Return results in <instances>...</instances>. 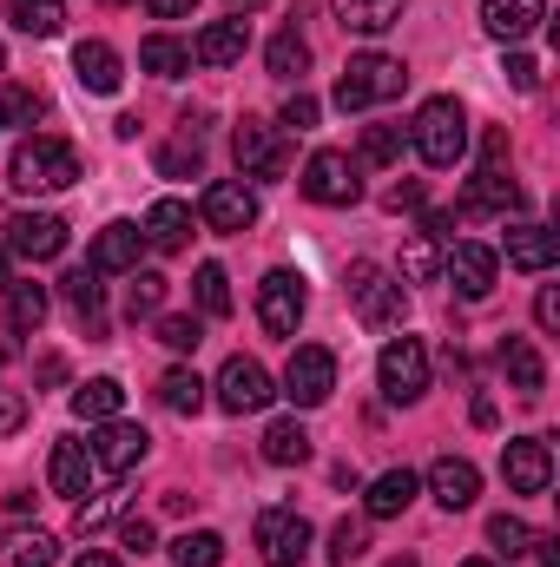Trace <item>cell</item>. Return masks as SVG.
<instances>
[{
    "instance_id": "6da1fadb",
    "label": "cell",
    "mask_w": 560,
    "mask_h": 567,
    "mask_svg": "<svg viewBox=\"0 0 560 567\" xmlns=\"http://www.w3.org/2000/svg\"><path fill=\"white\" fill-rule=\"evenodd\" d=\"M80 178V145L53 140V133H33V140L13 145V165H7V185L40 198V192H66Z\"/></svg>"
},
{
    "instance_id": "7a4b0ae2",
    "label": "cell",
    "mask_w": 560,
    "mask_h": 567,
    "mask_svg": "<svg viewBox=\"0 0 560 567\" xmlns=\"http://www.w3.org/2000/svg\"><path fill=\"white\" fill-rule=\"evenodd\" d=\"M409 145L422 152V165H462L468 158V106L455 100V93H435V100H422L416 126H409Z\"/></svg>"
},
{
    "instance_id": "3957f363",
    "label": "cell",
    "mask_w": 560,
    "mask_h": 567,
    "mask_svg": "<svg viewBox=\"0 0 560 567\" xmlns=\"http://www.w3.org/2000/svg\"><path fill=\"white\" fill-rule=\"evenodd\" d=\"M350 303H356V317H363V330H403V317H409V290L396 271H383V265H370V258H356L350 265Z\"/></svg>"
},
{
    "instance_id": "277c9868",
    "label": "cell",
    "mask_w": 560,
    "mask_h": 567,
    "mask_svg": "<svg viewBox=\"0 0 560 567\" xmlns=\"http://www.w3.org/2000/svg\"><path fill=\"white\" fill-rule=\"evenodd\" d=\"M403 93H409V66L390 60V53H356L343 66V80H336V106L343 113H370V106L403 100Z\"/></svg>"
},
{
    "instance_id": "5b68a950",
    "label": "cell",
    "mask_w": 560,
    "mask_h": 567,
    "mask_svg": "<svg viewBox=\"0 0 560 567\" xmlns=\"http://www.w3.org/2000/svg\"><path fill=\"white\" fill-rule=\"evenodd\" d=\"M376 383H383L390 403H422V390H428V350H422V337H390L383 343Z\"/></svg>"
},
{
    "instance_id": "8992f818",
    "label": "cell",
    "mask_w": 560,
    "mask_h": 567,
    "mask_svg": "<svg viewBox=\"0 0 560 567\" xmlns=\"http://www.w3.org/2000/svg\"><path fill=\"white\" fill-rule=\"evenodd\" d=\"M303 198L310 205H330V212H343V205H356L363 198V178H356V158L350 152H310V165H303Z\"/></svg>"
},
{
    "instance_id": "52a82bcc",
    "label": "cell",
    "mask_w": 560,
    "mask_h": 567,
    "mask_svg": "<svg viewBox=\"0 0 560 567\" xmlns=\"http://www.w3.org/2000/svg\"><path fill=\"white\" fill-rule=\"evenodd\" d=\"M198 218H205V231L238 238V231H251V225H258V192H251L245 178H211V185H205V198H198Z\"/></svg>"
},
{
    "instance_id": "ba28073f",
    "label": "cell",
    "mask_w": 560,
    "mask_h": 567,
    "mask_svg": "<svg viewBox=\"0 0 560 567\" xmlns=\"http://www.w3.org/2000/svg\"><path fill=\"white\" fill-rule=\"evenodd\" d=\"M330 390H336V357L323 343H297L283 363V396L297 410H317V403H330Z\"/></svg>"
},
{
    "instance_id": "9c48e42d",
    "label": "cell",
    "mask_w": 560,
    "mask_h": 567,
    "mask_svg": "<svg viewBox=\"0 0 560 567\" xmlns=\"http://www.w3.org/2000/svg\"><path fill=\"white\" fill-rule=\"evenodd\" d=\"M211 390H218V410H225V416H258V410L278 396V383H271V370H265L258 357H231Z\"/></svg>"
},
{
    "instance_id": "30bf717a",
    "label": "cell",
    "mask_w": 560,
    "mask_h": 567,
    "mask_svg": "<svg viewBox=\"0 0 560 567\" xmlns=\"http://www.w3.org/2000/svg\"><path fill=\"white\" fill-rule=\"evenodd\" d=\"M303 310H310L303 278L297 271H265V284H258V323H265V337H297Z\"/></svg>"
},
{
    "instance_id": "8fae6325",
    "label": "cell",
    "mask_w": 560,
    "mask_h": 567,
    "mask_svg": "<svg viewBox=\"0 0 560 567\" xmlns=\"http://www.w3.org/2000/svg\"><path fill=\"white\" fill-rule=\"evenodd\" d=\"M0 245H7L13 258H27V265H46V258L66 251V218H53V212H13Z\"/></svg>"
},
{
    "instance_id": "7c38bea8",
    "label": "cell",
    "mask_w": 560,
    "mask_h": 567,
    "mask_svg": "<svg viewBox=\"0 0 560 567\" xmlns=\"http://www.w3.org/2000/svg\"><path fill=\"white\" fill-rule=\"evenodd\" d=\"M258 555H265V567H303V555H310V522L297 508H265L258 515Z\"/></svg>"
},
{
    "instance_id": "4fadbf2b",
    "label": "cell",
    "mask_w": 560,
    "mask_h": 567,
    "mask_svg": "<svg viewBox=\"0 0 560 567\" xmlns=\"http://www.w3.org/2000/svg\"><path fill=\"white\" fill-rule=\"evenodd\" d=\"M501 475H508L515 495H541V488L554 482V449H548V435H515V442L501 449Z\"/></svg>"
},
{
    "instance_id": "5bb4252c",
    "label": "cell",
    "mask_w": 560,
    "mask_h": 567,
    "mask_svg": "<svg viewBox=\"0 0 560 567\" xmlns=\"http://www.w3.org/2000/svg\"><path fill=\"white\" fill-rule=\"evenodd\" d=\"M86 449H93V468H100V475H126V468L145 462L152 435H145L139 423H126V416H113V423H100V435H93Z\"/></svg>"
},
{
    "instance_id": "9a60e30c",
    "label": "cell",
    "mask_w": 560,
    "mask_h": 567,
    "mask_svg": "<svg viewBox=\"0 0 560 567\" xmlns=\"http://www.w3.org/2000/svg\"><path fill=\"white\" fill-rule=\"evenodd\" d=\"M231 152H238V165H245V178H283V140L271 120H238V133H231Z\"/></svg>"
},
{
    "instance_id": "2e32d148",
    "label": "cell",
    "mask_w": 560,
    "mask_h": 567,
    "mask_svg": "<svg viewBox=\"0 0 560 567\" xmlns=\"http://www.w3.org/2000/svg\"><path fill=\"white\" fill-rule=\"evenodd\" d=\"M46 482H53V495H73V502H86V495H93V482H100V468H93V449H86L80 435H60V442H53V455H46Z\"/></svg>"
},
{
    "instance_id": "e0dca14e",
    "label": "cell",
    "mask_w": 560,
    "mask_h": 567,
    "mask_svg": "<svg viewBox=\"0 0 560 567\" xmlns=\"http://www.w3.org/2000/svg\"><path fill=\"white\" fill-rule=\"evenodd\" d=\"M139 251H145L139 225H133V218H113V225L93 238V251H86V271H93V278H120V271H139Z\"/></svg>"
},
{
    "instance_id": "ac0fdd59",
    "label": "cell",
    "mask_w": 560,
    "mask_h": 567,
    "mask_svg": "<svg viewBox=\"0 0 560 567\" xmlns=\"http://www.w3.org/2000/svg\"><path fill=\"white\" fill-rule=\"evenodd\" d=\"M442 271H448V284H455L462 297L481 303V297L495 290V278H501V258H495L488 245H468V238H462V245H448V265H442Z\"/></svg>"
},
{
    "instance_id": "d6986e66",
    "label": "cell",
    "mask_w": 560,
    "mask_h": 567,
    "mask_svg": "<svg viewBox=\"0 0 560 567\" xmlns=\"http://www.w3.org/2000/svg\"><path fill=\"white\" fill-rule=\"evenodd\" d=\"M428 495H435L448 515H462V508H475V495H481V468H475L468 455H442V462L428 468Z\"/></svg>"
},
{
    "instance_id": "ffe728a7",
    "label": "cell",
    "mask_w": 560,
    "mask_h": 567,
    "mask_svg": "<svg viewBox=\"0 0 560 567\" xmlns=\"http://www.w3.org/2000/svg\"><path fill=\"white\" fill-rule=\"evenodd\" d=\"M245 47H251V20L231 13V20H211V27L191 40V60H198V66H238Z\"/></svg>"
},
{
    "instance_id": "44dd1931",
    "label": "cell",
    "mask_w": 560,
    "mask_h": 567,
    "mask_svg": "<svg viewBox=\"0 0 560 567\" xmlns=\"http://www.w3.org/2000/svg\"><path fill=\"white\" fill-rule=\"evenodd\" d=\"M73 80H80L86 93H120V80H126L120 47H113V40H80V47H73Z\"/></svg>"
},
{
    "instance_id": "7402d4cb",
    "label": "cell",
    "mask_w": 560,
    "mask_h": 567,
    "mask_svg": "<svg viewBox=\"0 0 560 567\" xmlns=\"http://www.w3.org/2000/svg\"><path fill=\"white\" fill-rule=\"evenodd\" d=\"M548 20V0H481V27L495 33V40H528L535 27Z\"/></svg>"
},
{
    "instance_id": "603a6c76",
    "label": "cell",
    "mask_w": 560,
    "mask_h": 567,
    "mask_svg": "<svg viewBox=\"0 0 560 567\" xmlns=\"http://www.w3.org/2000/svg\"><path fill=\"white\" fill-rule=\"evenodd\" d=\"M139 238L152 251H185V245H191V205H185V198H158V205L145 212Z\"/></svg>"
},
{
    "instance_id": "cb8c5ba5",
    "label": "cell",
    "mask_w": 560,
    "mask_h": 567,
    "mask_svg": "<svg viewBox=\"0 0 560 567\" xmlns=\"http://www.w3.org/2000/svg\"><path fill=\"white\" fill-rule=\"evenodd\" d=\"M416 488H422L416 468H383V475L370 482V495H363V515H370V522H396V515L416 502Z\"/></svg>"
},
{
    "instance_id": "d4e9b609",
    "label": "cell",
    "mask_w": 560,
    "mask_h": 567,
    "mask_svg": "<svg viewBox=\"0 0 560 567\" xmlns=\"http://www.w3.org/2000/svg\"><path fill=\"white\" fill-rule=\"evenodd\" d=\"M560 238L548 225H508V265L515 271H554Z\"/></svg>"
},
{
    "instance_id": "484cf974",
    "label": "cell",
    "mask_w": 560,
    "mask_h": 567,
    "mask_svg": "<svg viewBox=\"0 0 560 567\" xmlns=\"http://www.w3.org/2000/svg\"><path fill=\"white\" fill-rule=\"evenodd\" d=\"M462 205H468V212H521V192H515V178H508L501 165H481V172L468 178Z\"/></svg>"
},
{
    "instance_id": "4316f807",
    "label": "cell",
    "mask_w": 560,
    "mask_h": 567,
    "mask_svg": "<svg viewBox=\"0 0 560 567\" xmlns=\"http://www.w3.org/2000/svg\"><path fill=\"white\" fill-rule=\"evenodd\" d=\"M126 410V383L120 377H86L80 390H73V416L80 423H113Z\"/></svg>"
},
{
    "instance_id": "83f0119b",
    "label": "cell",
    "mask_w": 560,
    "mask_h": 567,
    "mask_svg": "<svg viewBox=\"0 0 560 567\" xmlns=\"http://www.w3.org/2000/svg\"><path fill=\"white\" fill-rule=\"evenodd\" d=\"M60 561V542L46 528H7L0 535V567H53Z\"/></svg>"
},
{
    "instance_id": "f1b7e54d",
    "label": "cell",
    "mask_w": 560,
    "mask_h": 567,
    "mask_svg": "<svg viewBox=\"0 0 560 567\" xmlns=\"http://www.w3.org/2000/svg\"><path fill=\"white\" fill-rule=\"evenodd\" d=\"M501 370H508V383H515L521 396H541V390H548V363H541V350H535L528 337H508V343H501Z\"/></svg>"
},
{
    "instance_id": "f546056e",
    "label": "cell",
    "mask_w": 560,
    "mask_h": 567,
    "mask_svg": "<svg viewBox=\"0 0 560 567\" xmlns=\"http://www.w3.org/2000/svg\"><path fill=\"white\" fill-rule=\"evenodd\" d=\"M403 13H409V0H336L343 33H390Z\"/></svg>"
},
{
    "instance_id": "4dcf8cb0",
    "label": "cell",
    "mask_w": 560,
    "mask_h": 567,
    "mask_svg": "<svg viewBox=\"0 0 560 567\" xmlns=\"http://www.w3.org/2000/svg\"><path fill=\"white\" fill-rule=\"evenodd\" d=\"M139 66L152 73V80H178V73H191V47L172 40V33H145L139 40Z\"/></svg>"
},
{
    "instance_id": "1f68e13d",
    "label": "cell",
    "mask_w": 560,
    "mask_h": 567,
    "mask_svg": "<svg viewBox=\"0 0 560 567\" xmlns=\"http://www.w3.org/2000/svg\"><path fill=\"white\" fill-rule=\"evenodd\" d=\"M265 462H271V468H297V462H310V429L297 423V416L271 423L265 429Z\"/></svg>"
},
{
    "instance_id": "d6a6232c",
    "label": "cell",
    "mask_w": 560,
    "mask_h": 567,
    "mask_svg": "<svg viewBox=\"0 0 560 567\" xmlns=\"http://www.w3.org/2000/svg\"><path fill=\"white\" fill-rule=\"evenodd\" d=\"M205 390H211V383H205L198 370H165V377H158V403H165L172 416H198V410H205Z\"/></svg>"
},
{
    "instance_id": "836d02e7",
    "label": "cell",
    "mask_w": 560,
    "mask_h": 567,
    "mask_svg": "<svg viewBox=\"0 0 560 567\" xmlns=\"http://www.w3.org/2000/svg\"><path fill=\"white\" fill-rule=\"evenodd\" d=\"M7 20H13L27 40H53V33L66 27V0H13Z\"/></svg>"
},
{
    "instance_id": "e575fe53",
    "label": "cell",
    "mask_w": 560,
    "mask_h": 567,
    "mask_svg": "<svg viewBox=\"0 0 560 567\" xmlns=\"http://www.w3.org/2000/svg\"><path fill=\"white\" fill-rule=\"evenodd\" d=\"M60 290H66V303H73V317L100 337V317H106V284L93 278V271H73V278H60Z\"/></svg>"
},
{
    "instance_id": "d590c367",
    "label": "cell",
    "mask_w": 560,
    "mask_h": 567,
    "mask_svg": "<svg viewBox=\"0 0 560 567\" xmlns=\"http://www.w3.org/2000/svg\"><path fill=\"white\" fill-rule=\"evenodd\" d=\"M265 66H271L278 80H297V86H303V66H310V40H303L297 27H283L278 40L265 47Z\"/></svg>"
},
{
    "instance_id": "8d00e7d4",
    "label": "cell",
    "mask_w": 560,
    "mask_h": 567,
    "mask_svg": "<svg viewBox=\"0 0 560 567\" xmlns=\"http://www.w3.org/2000/svg\"><path fill=\"white\" fill-rule=\"evenodd\" d=\"M172 561L178 567H225V535L218 528H185L172 542Z\"/></svg>"
},
{
    "instance_id": "74e56055",
    "label": "cell",
    "mask_w": 560,
    "mask_h": 567,
    "mask_svg": "<svg viewBox=\"0 0 560 567\" xmlns=\"http://www.w3.org/2000/svg\"><path fill=\"white\" fill-rule=\"evenodd\" d=\"M33 120H46V93L40 86H0V126L27 133Z\"/></svg>"
},
{
    "instance_id": "f35d334b",
    "label": "cell",
    "mask_w": 560,
    "mask_h": 567,
    "mask_svg": "<svg viewBox=\"0 0 560 567\" xmlns=\"http://www.w3.org/2000/svg\"><path fill=\"white\" fill-rule=\"evenodd\" d=\"M7 317H13V330H40L46 323V284H7Z\"/></svg>"
},
{
    "instance_id": "ab89813d",
    "label": "cell",
    "mask_w": 560,
    "mask_h": 567,
    "mask_svg": "<svg viewBox=\"0 0 560 567\" xmlns=\"http://www.w3.org/2000/svg\"><path fill=\"white\" fill-rule=\"evenodd\" d=\"M191 290H198V310L205 317H231V278H225V265H198Z\"/></svg>"
},
{
    "instance_id": "60d3db41",
    "label": "cell",
    "mask_w": 560,
    "mask_h": 567,
    "mask_svg": "<svg viewBox=\"0 0 560 567\" xmlns=\"http://www.w3.org/2000/svg\"><path fill=\"white\" fill-rule=\"evenodd\" d=\"M370 555V522H336L330 528V567H350Z\"/></svg>"
},
{
    "instance_id": "b9f144b4",
    "label": "cell",
    "mask_w": 560,
    "mask_h": 567,
    "mask_svg": "<svg viewBox=\"0 0 560 567\" xmlns=\"http://www.w3.org/2000/svg\"><path fill=\"white\" fill-rule=\"evenodd\" d=\"M165 310V278L158 271H133V290H126V317H158Z\"/></svg>"
},
{
    "instance_id": "7bdbcfd3",
    "label": "cell",
    "mask_w": 560,
    "mask_h": 567,
    "mask_svg": "<svg viewBox=\"0 0 560 567\" xmlns=\"http://www.w3.org/2000/svg\"><path fill=\"white\" fill-rule=\"evenodd\" d=\"M409 145V126H363V158L370 165H396Z\"/></svg>"
},
{
    "instance_id": "ee69618b",
    "label": "cell",
    "mask_w": 560,
    "mask_h": 567,
    "mask_svg": "<svg viewBox=\"0 0 560 567\" xmlns=\"http://www.w3.org/2000/svg\"><path fill=\"white\" fill-rule=\"evenodd\" d=\"M152 323H158V343H165V350H178V357L205 343V323H198V317H165V310H158Z\"/></svg>"
},
{
    "instance_id": "f6af8a7d",
    "label": "cell",
    "mask_w": 560,
    "mask_h": 567,
    "mask_svg": "<svg viewBox=\"0 0 560 567\" xmlns=\"http://www.w3.org/2000/svg\"><path fill=\"white\" fill-rule=\"evenodd\" d=\"M488 542H495V548H501V555L515 561V555H528V542H535V528H528L521 515H495V522H488Z\"/></svg>"
},
{
    "instance_id": "bcb514c9",
    "label": "cell",
    "mask_w": 560,
    "mask_h": 567,
    "mask_svg": "<svg viewBox=\"0 0 560 567\" xmlns=\"http://www.w3.org/2000/svg\"><path fill=\"white\" fill-rule=\"evenodd\" d=\"M198 158H205V145H198V133H191V120H185V140L158 152V172H165V178H178V172H198Z\"/></svg>"
},
{
    "instance_id": "7dc6e473",
    "label": "cell",
    "mask_w": 560,
    "mask_h": 567,
    "mask_svg": "<svg viewBox=\"0 0 560 567\" xmlns=\"http://www.w3.org/2000/svg\"><path fill=\"white\" fill-rule=\"evenodd\" d=\"M435 271H442V258H435V245H428V238L416 231V238L403 245V271H396V278H409V284H428Z\"/></svg>"
},
{
    "instance_id": "c3c4849f",
    "label": "cell",
    "mask_w": 560,
    "mask_h": 567,
    "mask_svg": "<svg viewBox=\"0 0 560 567\" xmlns=\"http://www.w3.org/2000/svg\"><path fill=\"white\" fill-rule=\"evenodd\" d=\"M317 113H323V106H317V100H310V93H303V86H297V93H290V100H283L278 126H283V133H310V126H317Z\"/></svg>"
},
{
    "instance_id": "681fc988",
    "label": "cell",
    "mask_w": 560,
    "mask_h": 567,
    "mask_svg": "<svg viewBox=\"0 0 560 567\" xmlns=\"http://www.w3.org/2000/svg\"><path fill=\"white\" fill-rule=\"evenodd\" d=\"M501 73H508V86H515V93H535V86H541V66H535L528 53H508V66H501Z\"/></svg>"
},
{
    "instance_id": "f907efd6",
    "label": "cell",
    "mask_w": 560,
    "mask_h": 567,
    "mask_svg": "<svg viewBox=\"0 0 560 567\" xmlns=\"http://www.w3.org/2000/svg\"><path fill=\"white\" fill-rule=\"evenodd\" d=\"M120 515V495H100V502H80V535H93L100 522H113Z\"/></svg>"
},
{
    "instance_id": "816d5d0a",
    "label": "cell",
    "mask_w": 560,
    "mask_h": 567,
    "mask_svg": "<svg viewBox=\"0 0 560 567\" xmlns=\"http://www.w3.org/2000/svg\"><path fill=\"white\" fill-rule=\"evenodd\" d=\"M120 542H126L133 555H152V542H158V535H152V522H145V515H126V522H120Z\"/></svg>"
},
{
    "instance_id": "f5cc1de1",
    "label": "cell",
    "mask_w": 560,
    "mask_h": 567,
    "mask_svg": "<svg viewBox=\"0 0 560 567\" xmlns=\"http://www.w3.org/2000/svg\"><path fill=\"white\" fill-rule=\"evenodd\" d=\"M20 423H27V396L20 390H0V435H13Z\"/></svg>"
},
{
    "instance_id": "db71d44e",
    "label": "cell",
    "mask_w": 560,
    "mask_h": 567,
    "mask_svg": "<svg viewBox=\"0 0 560 567\" xmlns=\"http://www.w3.org/2000/svg\"><path fill=\"white\" fill-rule=\"evenodd\" d=\"M535 323H541V330H560V290L554 284H541V297H535Z\"/></svg>"
},
{
    "instance_id": "11a10c76",
    "label": "cell",
    "mask_w": 560,
    "mask_h": 567,
    "mask_svg": "<svg viewBox=\"0 0 560 567\" xmlns=\"http://www.w3.org/2000/svg\"><path fill=\"white\" fill-rule=\"evenodd\" d=\"M383 205H390V212H403V205L416 212V205H422V185H416V178H403V185H390V192H383Z\"/></svg>"
},
{
    "instance_id": "9f6ffc18",
    "label": "cell",
    "mask_w": 560,
    "mask_h": 567,
    "mask_svg": "<svg viewBox=\"0 0 560 567\" xmlns=\"http://www.w3.org/2000/svg\"><path fill=\"white\" fill-rule=\"evenodd\" d=\"M152 7V20H191L198 13V0H145Z\"/></svg>"
},
{
    "instance_id": "6f0895ef",
    "label": "cell",
    "mask_w": 560,
    "mask_h": 567,
    "mask_svg": "<svg viewBox=\"0 0 560 567\" xmlns=\"http://www.w3.org/2000/svg\"><path fill=\"white\" fill-rule=\"evenodd\" d=\"M73 567H120V555H106V548H86Z\"/></svg>"
},
{
    "instance_id": "680465c9",
    "label": "cell",
    "mask_w": 560,
    "mask_h": 567,
    "mask_svg": "<svg viewBox=\"0 0 560 567\" xmlns=\"http://www.w3.org/2000/svg\"><path fill=\"white\" fill-rule=\"evenodd\" d=\"M7 284H13V251L0 245V290H7Z\"/></svg>"
},
{
    "instance_id": "91938a15",
    "label": "cell",
    "mask_w": 560,
    "mask_h": 567,
    "mask_svg": "<svg viewBox=\"0 0 560 567\" xmlns=\"http://www.w3.org/2000/svg\"><path fill=\"white\" fill-rule=\"evenodd\" d=\"M231 7H245V13H251V7H265V0H231Z\"/></svg>"
},
{
    "instance_id": "94428289",
    "label": "cell",
    "mask_w": 560,
    "mask_h": 567,
    "mask_svg": "<svg viewBox=\"0 0 560 567\" xmlns=\"http://www.w3.org/2000/svg\"><path fill=\"white\" fill-rule=\"evenodd\" d=\"M462 567H501V561H462Z\"/></svg>"
},
{
    "instance_id": "6125c7cd",
    "label": "cell",
    "mask_w": 560,
    "mask_h": 567,
    "mask_svg": "<svg viewBox=\"0 0 560 567\" xmlns=\"http://www.w3.org/2000/svg\"><path fill=\"white\" fill-rule=\"evenodd\" d=\"M0 73H7V47H0Z\"/></svg>"
},
{
    "instance_id": "be15d7a7",
    "label": "cell",
    "mask_w": 560,
    "mask_h": 567,
    "mask_svg": "<svg viewBox=\"0 0 560 567\" xmlns=\"http://www.w3.org/2000/svg\"><path fill=\"white\" fill-rule=\"evenodd\" d=\"M390 567H416V561H390Z\"/></svg>"
}]
</instances>
